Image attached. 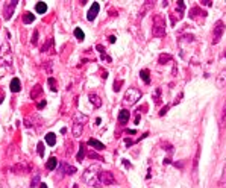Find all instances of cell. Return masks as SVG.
<instances>
[{"instance_id": "cell-1", "label": "cell", "mask_w": 226, "mask_h": 188, "mask_svg": "<svg viewBox=\"0 0 226 188\" xmlns=\"http://www.w3.org/2000/svg\"><path fill=\"white\" fill-rule=\"evenodd\" d=\"M99 174H100V170H99V165H91L85 170L82 179L91 185V186H96V188H100L102 183H100V179H99Z\"/></svg>"}, {"instance_id": "cell-2", "label": "cell", "mask_w": 226, "mask_h": 188, "mask_svg": "<svg viewBox=\"0 0 226 188\" xmlns=\"http://www.w3.org/2000/svg\"><path fill=\"white\" fill-rule=\"evenodd\" d=\"M152 34L153 37H158V38H162L165 37V20L161 14H156L153 17V29H152Z\"/></svg>"}, {"instance_id": "cell-3", "label": "cell", "mask_w": 226, "mask_h": 188, "mask_svg": "<svg viewBox=\"0 0 226 188\" xmlns=\"http://www.w3.org/2000/svg\"><path fill=\"white\" fill-rule=\"evenodd\" d=\"M12 62V52L9 43H3L0 46V67H9Z\"/></svg>"}, {"instance_id": "cell-4", "label": "cell", "mask_w": 226, "mask_h": 188, "mask_svg": "<svg viewBox=\"0 0 226 188\" xmlns=\"http://www.w3.org/2000/svg\"><path fill=\"white\" fill-rule=\"evenodd\" d=\"M141 91L138 89V88H129L126 92H125V97H123V102L126 103V105H135L140 99H141Z\"/></svg>"}, {"instance_id": "cell-5", "label": "cell", "mask_w": 226, "mask_h": 188, "mask_svg": "<svg viewBox=\"0 0 226 188\" xmlns=\"http://www.w3.org/2000/svg\"><path fill=\"white\" fill-rule=\"evenodd\" d=\"M223 32H224V24H223V21H217L215 23V26H214V37H212V44H217L218 41H220V38H221V35H223Z\"/></svg>"}, {"instance_id": "cell-6", "label": "cell", "mask_w": 226, "mask_h": 188, "mask_svg": "<svg viewBox=\"0 0 226 188\" xmlns=\"http://www.w3.org/2000/svg\"><path fill=\"white\" fill-rule=\"evenodd\" d=\"M99 179H100V183H102V185H112V183L116 182L114 174H112L111 171H100Z\"/></svg>"}, {"instance_id": "cell-7", "label": "cell", "mask_w": 226, "mask_h": 188, "mask_svg": "<svg viewBox=\"0 0 226 188\" xmlns=\"http://www.w3.org/2000/svg\"><path fill=\"white\" fill-rule=\"evenodd\" d=\"M17 3H18L17 0H12V2H8V3L5 5V9H3V17H5V20H9V18L12 17Z\"/></svg>"}, {"instance_id": "cell-8", "label": "cell", "mask_w": 226, "mask_h": 188, "mask_svg": "<svg viewBox=\"0 0 226 188\" xmlns=\"http://www.w3.org/2000/svg\"><path fill=\"white\" fill-rule=\"evenodd\" d=\"M99 9H100L99 3H97V2H94V3H93V6H91V8H90V11H88V15H87V18H88L90 21H93V20L97 17V14H99Z\"/></svg>"}, {"instance_id": "cell-9", "label": "cell", "mask_w": 226, "mask_h": 188, "mask_svg": "<svg viewBox=\"0 0 226 188\" xmlns=\"http://www.w3.org/2000/svg\"><path fill=\"white\" fill-rule=\"evenodd\" d=\"M61 173L71 176V174L76 173V167H73V165H70V164H67V162H62V164H61Z\"/></svg>"}, {"instance_id": "cell-10", "label": "cell", "mask_w": 226, "mask_h": 188, "mask_svg": "<svg viewBox=\"0 0 226 188\" xmlns=\"http://www.w3.org/2000/svg\"><path fill=\"white\" fill-rule=\"evenodd\" d=\"M199 158H200V149H197L196 156H194V162H193V176H194V180H197V165H199Z\"/></svg>"}, {"instance_id": "cell-11", "label": "cell", "mask_w": 226, "mask_h": 188, "mask_svg": "<svg viewBox=\"0 0 226 188\" xmlns=\"http://www.w3.org/2000/svg\"><path fill=\"white\" fill-rule=\"evenodd\" d=\"M9 88H11V91H12V92H18V91L21 89V83H20V79L14 77V79L11 80V85H9Z\"/></svg>"}, {"instance_id": "cell-12", "label": "cell", "mask_w": 226, "mask_h": 188, "mask_svg": "<svg viewBox=\"0 0 226 188\" xmlns=\"http://www.w3.org/2000/svg\"><path fill=\"white\" fill-rule=\"evenodd\" d=\"M88 144H90L91 147H94L96 150H103V149H105V144H103V143H100L99 140H94V138L88 140Z\"/></svg>"}, {"instance_id": "cell-13", "label": "cell", "mask_w": 226, "mask_h": 188, "mask_svg": "<svg viewBox=\"0 0 226 188\" xmlns=\"http://www.w3.org/2000/svg\"><path fill=\"white\" fill-rule=\"evenodd\" d=\"M226 85V70L220 71V74L217 76V86H224Z\"/></svg>"}, {"instance_id": "cell-14", "label": "cell", "mask_w": 226, "mask_h": 188, "mask_svg": "<svg viewBox=\"0 0 226 188\" xmlns=\"http://www.w3.org/2000/svg\"><path fill=\"white\" fill-rule=\"evenodd\" d=\"M128 120H129V111L122 109V111H120V114H119V122H120L122 125H125Z\"/></svg>"}, {"instance_id": "cell-15", "label": "cell", "mask_w": 226, "mask_h": 188, "mask_svg": "<svg viewBox=\"0 0 226 188\" xmlns=\"http://www.w3.org/2000/svg\"><path fill=\"white\" fill-rule=\"evenodd\" d=\"M90 102L96 106V108H100L102 106V100L99 96H96V94H90Z\"/></svg>"}, {"instance_id": "cell-16", "label": "cell", "mask_w": 226, "mask_h": 188, "mask_svg": "<svg viewBox=\"0 0 226 188\" xmlns=\"http://www.w3.org/2000/svg\"><path fill=\"white\" fill-rule=\"evenodd\" d=\"M56 165H58V159H56L55 156L49 158V161H47V164H46L47 170H55V168H56Z\"/></svg>"}, {"instance_id": "cell-17", "label": "cell", "mask_w": 226, "mask_h": 188, "mask_svg": "<svg viewBox=\"0 0 226 188\" xmlns=\"http://www.w3.org/2000/svg\"><path fill=\"white\" fill-rule=\"evenodd\" d=\"M46 143H47L49 146H55V144H56V135L52 134V132H49V134L46 135Z\"/></svg>"}, {"instance_id": "cell-18", "label": "cell", "mask_w": 226, "mask_h": 188, "mask_svg": "<svg viewBox=\"0 0 226 188\" xmlns=\"http://www.w3.org/2000/svg\"><path fill=\"white\" fill-rule=\"evenodd\" d=\"M41 91H43V89H41V86H40V85H35V88L31 91V99H32V100H35V99L40 96V94H41Z\"/></svg>"}, {"instance_id": "cell-19", "label": "cell", "mask_w": 226, "mask_h": 188, "mask_svg": "<svg viewBox=\"0 0 226 188\" xmlns=\"http://www.w3.org/2000/svg\"><path fill=\"white\" fill-rule=\"evenodd\" d=\"M35 11H37L38 14H44V12L47 11V5H46L44 2H38L37 6H35Z\"/></svg>"}, {"instance_id": "cell-20", "label": "cell", "mask_w": 226, "mask_h": 188, "mask_svg": "<svg viewBox=\"0 0 226 188\" xmlns=\"http://www.w3.org/2000/svg\"><path fill=\"white\" fill-rule=\"evenodd\" d=\"M140 76H141V79H143L146 83H149V82H150V77H149V76H150V71H149L147 68L141 70V71H140Z\"/></svg>"}, {"instance_id": "cell-21", "label": "cell", "mask_w": 226, "mask_h": 188, "mask_svg": "<svg viewBox=\"0 0 226 188\" xmlns=\"http://www.w3.org/2000/svg\"><path fill=\"white\" fill-rule=\"evenodd\" d=\"M88 122V117L87 115H84V114H77L76 117H74V123H79V125H85Z\"/></svg>"}, {"instance_id": "cell-22", "label": "cell", "mask_w": 226, "mask_h": 188, "mask_svg": "<svg viewBox=\"0 0 226 188\" xmlns=\"http://www.w3.org/2000/svg\"><path fill=\"white\" fill-rule=\"evenodd\" d=\"M34 20H35V15H34L32 12H26V14L23 15V23H26V24L32 23Z\"/></svg>"}, {"instance_id": "cell-23", "label": "cell", "mask_w": 226, "mask_h": 188, "mask_svg": "<svg viewBox=\"0 0 226 188\" xmlns=\"http://www.w3.org/2000/svg\"><path fill=\"white\" fill-rule=\"evenodd\" d=\"M80 134H82V125L74 123V125H73V135H74V137H80Z\"/></svg>"}, {"instance_id": "cell-24", "label": "cell", "mask_w": 226, "mask_h": 188, "mask_svg": "<svg viewBox=\"0 0 226 188\" xmlns=\"http://www.w3.org/2000/svg\"><path fill=\"white\" fill-rule=\"evenodd\" d=\"M169 61H172V55H169V53H162V55L159 56V59H158L159 64H165V62H169Z\"/></svg>"}, {"instance_id": "cell-25", "label": "cell", "mask_w": 226, "mask_h": 188, "mask_svg": "<svg viewBox=\"0 0 226 188\" xmlns=\"http://www.w3.org/2000/svg\"><path fill=\"white\" fill-rule=\"evenodd\" d=\"M84 158H85V147H84V144H80L79 152H77V155H76V159H77V161H82Z\"/></svg>"}, {"instance_id": "cell-26", "label": "cell", "mask_w": 226, "mask_h": 188, "mask_svg": "<svg viewBox=\"0 0 226 188\" xmlns=\"http://www.w3.org/2000/svg\"><path fill=\"white\" fill-rule=\"evenodd\" d=\"M74 37H76L77 40H80V41H82V40L85 38V34L82 32V29H80V28H76V29H74Z\"/></svg>"}, {"instance_id": "cell-27", "label": "cell", "mask_w": 226, "mask_h": 188, "mask_svg": "<svg viewBox=\"0 0 226 188\" xmlns=\"http://www.w3.org/2000/svg\"><path fill=\"white\" fill-rule=\"evenodd\" d=\"M47 82H49V86H50L52 91H56V89H58V83H56V80H55L53 77H49Z\"/></svg>"}, {"instance_id": "cell-28", "label": "cell", "mask_w": 226, "mask_h": 188, "mask_svg": "<svg viewBox=\"0 0 226 188\" xmlns=\"http://www.w3.org/2000/svg\"><path fill=\"white\" fill-rule=\"evenodd\" d=\"M38 185H40V174H35L34 179H32V182H31V186L35 188V186H38Z\"/></svg>"}, {"instance_id": "cell-29", "label": "cell", "mask_w": 226, "mask_h": 188, "mask_svg": "<svg viewBox=\"0 0 226 188\" xmlns=\"http://www.w3.org/2000/svg\"><path fill=\"white\" fill-rule=\"evenodd\" d=\"M38 155H40V156H44V143H43V141L38 143Z\"/></svg>"}, {"instance_id": "cell-30", "label": "cell", "mask_w": 226, "mask_h": 188, "mask_svg": "<svg viewBox=\"0 0 226 188\" xmlns=\"http://www.w3.org/2000/svg\"><path fill=\"white\" fill-rule=\"evenodd\" d=\"M52 44H53V40L50 38V40H47V44H46V46H43V49H41V50H43V52H47V50H49V47H50Z\"/></svg>"}, {"instance_id": "cell-31", "label": "cell", "mask_w": 226, "mask_h": 188, "mask_svg": "<svg viewBox=\"0 0 226 188\" xmlns=\"http://www.w3.org/2000/svg\"><path fill=\"white\" fill-rule=\"evenodd\" d=\"M38 43V31H34V38H32V44Z\"/></svg>"}, {"instance_id": "cell-32", "label": "cell", "mask_w": 226, "mask_h": 188, "mask_svg": "<svg viewBox=\"0 0 226 188\" xmlns=\"http://www.w3.org/2000/svg\"><path fill=\"white\" fill-rule=\"evenodd\" d=\"M122 83H123V80H119V82L116 80V83H114V91H119V89H120V85H122Z\"/></svg>"}, {"instance_id": "cell-33", "label": "cell", "mask_w": 226, "mask_h": 188, "mask_svg": "<svg viewBox=\"0 0 226 188\" xmlns=\"http://www.w3.org/2000/svg\"><path fill=\"white\" fill-rule=\"evenodd\" d=\"M221 183L226 185V167L223 168V176H221Z\"/></svg>"}, {"instance_id": "cell-34", "label": "cell", "mask_w": 226, "mask_h": 188, "mask_svg": "<svg viewBox=\"0 0 226 188\" xmlns=\"http://www.w3.org/2000/svg\"><path fill=\"white\" fill-rule=\"evenodd\" d=\"M159 94H161V89L158 88V89H156V94H155V102H156V103H159Z\"/></svg>"}, {"instance_id": "cell-35", "label": "cell", "mask_w": 226, "mask_h": 188, "mask_svg": "<svg viewBox=\"0 0 226 188\" xmlns=\"http://www.w3.org/2000/svg\"><path fill=\"white\" fill-rule=\"evenodd\" d=\"M200 3H202V5H205V6H208V8H209V6L212 5V2H209V0H202Z\"/></svg>"}, {"instance_id": "cell-36", "label": "cell", "mask_w": 226, "mask_h": 188, "mask_svg": "<svg viewBox=\"0 0 226 188\" xmlns=\"http://www.w3.org/2000/svg\"><path fill=\"white\" fill-rule=\"evenodd\" d=\"M90 156H91V159H93V158H94V159H102L97 153H93V152H91V155H90Z\"/></svg>"}, {"instance_id": "cell-37", "label": "cell", "mask_w": 226, "mask_h": 188, "mask_svg": "<svg viewBox=\"0 0 226 188\" xmlns=\"http://www.w3.org/2000/svg\"><path fill=\"white\" fill-rule=\"evenodd\" d=\"M167 109H169V106H165V108H162V109H161V112H159V115H164V114L167 112Z\"/></svg>"}, {"instance_id": "cell-38", "label": "cell", "mask_w": 226, "mask_h": 188, "mask_svg": "<svg viewBox=\"0 0 226 188\" xmlns=\"http://www.w3.org/2000/svg\"><path fill=\"white\" fill-rule=\"evenodd\" d=\"M44 105H46V100H43V102H40V103H38V109H41V108H43Z\"/></svg>"}, {"instance_id": "cell-39", "label": "cell", "mask_w": 226, "mask_h": 188, "mask_svg": "<svg viewBox=\"0 0 226 188\" xmlns=\"http://www.w3.org/2000/svg\"><path fill=\"white\" fill-rule=\"evenodd\" d=\"M109 41L111 43H116V37H109Z\"/></svg>"}, {"instance_id": "cell-40", "label": "cell", "mask_w": 226, "mask_h": 188, "mask_svg": "<svg viewBox=\"0 0 226 188\" xmlns=\"http://www.w3.org/2000/svg\"><path fill=\"white\" fill-rule=\"evenodd\" d=\"M40 188H47V185L46 183H40Z\"/></svg>"}, {"instance_id": "cell-41", "label": "cell", "mask_w": 226, "mask_h": 188, "mask_svg": "<svg viewBox=\"0 0 226 188\" xmlns=\"http://www.w3.org/2000/svg\"><path fill=\"white\" fill-rule=\"evenodd\" d=\"M2 100H3V94H0V103H2Z\"/></svg>"}, {"instance_id": "cell-42", "label": "cell", "mask_w": 226, "mask_h": 188, "mask_svg": "<svg viewBox=\"0 0 226 188\" xmlns=\"http://www.w3.org/2000/svg\"><path fill=\"white\" fill-rule=\"evenodd\" d=\"M224 56H226V53H224Z\"/></svg>"}]
</instances>
